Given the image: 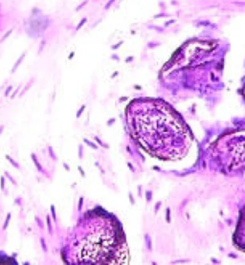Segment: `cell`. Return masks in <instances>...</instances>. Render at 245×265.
Masks as SVG:
<instances>
[{"label":"cell","instance_id":"4","mask_svg":"<svg viewBox=\"0 0 245 265\" xmlns=\"http://www.w3.org/2000/svg\"><path fill=\"white\" fill-rule=\"evenodd\" d=\"M243 94H244V96H245V86H244V88H243Z\"/></svg>","mask_w":245,"mask_h":265},{"label":"cell","instance_id":"1","mask_svg":"<svg viewBox=\"0 0 245 265\" xmlns=\"http://www.w3.org/2000/svg\"><path fill=\"white\" fill-rule=\"evenodd\" d=\"M131 137L149 155L165 161L182 159L193 137L184 119L163 100H133L125 109Z\"/></svg>","mask_w":245,"mask_h":265},{"label":"cell","instance_id":"2","mask_svg":"<svg viewBox=\"0 0 245 265\" xmlns=\"http://www.w3.org/2000/svg\"><path fill=\"white\" fill-rule=\"evenodd\" d=\"M68 258L75 264H127L128 247L120 225L102 212H90L74 230Z\"/></svg>","mask_w":245,"mask_h":265},{"label":"cell","instance_id":"3","mask_svg":"<svg viewBox=\"0 0 245 265\" xmlns=\"http://www.w3.org/2000/svg\"><path fill=\"white\" fill-rule=\"evenodd\" d=\"M234 243L236 247L245 251V211L241 214L238 225L236 226V230L234 235Z\"/></svg>","mask_w":245,"mask_h":265}]
</instances>
